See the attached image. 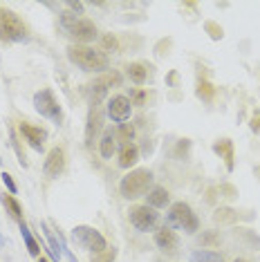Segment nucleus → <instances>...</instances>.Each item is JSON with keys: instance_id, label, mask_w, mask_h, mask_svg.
<instances>
[{"instance_id": "nucleus-10", "label": "nucleus", "mask_w": 260, "mask_h": 262, "mask_svg": "<svg viewBox=\"0 0 260 262\" xmlns=\"http://www.w3.org/2000/svg\"><path fill=\"white\" fill-rule=\"evenodd\" d=\"M68 34L76 40V45H88V43H92V40L97 38V27H94L92 20L79 18L72 27L68 29Z\"/></svg>"}, {"instance_id": "nucleus-20", "label": "nucleus", "mask_w": 260, "mask_h": 262, "mask_svg": "<svg viewBox=\"0 0 260 262\" xmlns=\"http://www.w3.org/2000/svg\"><path fill=\"white\" fill-rule=\"evenodd\" d=\"M0 202L5 204V208H7V213L16 220V222H23V208H20L18 202H16L14 195H5V193H3V195H0Z\"/></svg>"}, {"instance_id": "nucleus-28", "label": "nucleus", "mask_w": 260, "mask_h": 262, "mask_svg": "<svg viewBox=\"0 0 260 262\" xmlns=\"http://www.w3.org/2000/svg\"><path fill=\"white\" fill-rule=\"evenodd\" d=\"M0 177H3V184H5V186H7L9 195H14L16 190H18V188H16V182L11 180V175H9V172H3V175H0Z\"/></svg>"}, {"instance_id": "nucleus-12", "label": "nucleus", "mask_w": 260, "mask_h": 262, "mask_svg": "<svg viewBox=\"0 0 260 262\" xmlns=\"http://www.w3.org/2000/svg\"><path fill=\"white\" fill-rule=\"evenodd\" d=\"M155 244H157V249H162L166 255H175L177 247H180V240H177V235H175L173 229L162 226V229L155 231Z\"/></svg>"}, {"instance_id": "nucleus-26", "label": "nucleus", "mask_w": 260, "mask_h": 262, "mask_svg": "<svg viewBox=\"0 0 260 262\" xmlns=\"http://www.w3.org/2000/svg\"><path fill=\"white\" fill-rule=\"evenodd\" d=\"M115 258H117V251H115V249H112V251H108V249H105L103 253L92 255V262H115Z\"/></svg>"}, {"instance_id": "nucleus-35", "label": "nucleus", "mask_w": 260, "mask_h": 262, "mask_svg": "<svg viewBox=\"0 0 260 262\" xmlns=\"http://www.w3.org/2000/svg\"><path fill=\"white\" fill-rule=\"evenodd\" d=\"M3 242H5V240H3V237H0V244H3Z\"/></svg>"}, {"instance_id": "nucleus-3", "label": "nucleus", "mask_w": 260, "mask_h": 262, "mask_svg": "<svg viewBox=\"0 0 260 262\" xmlns=\"http://www.w3.org/2000/svg\"><path fill=\"white\" fill-rule=\"evenodd\" d=\"M29 38L27 25L7 7H0V40L5 43H25Z\"/></svg>"}, {"instance_id": "nucleus-2", "label": "nucleus", "mask_w": 260, "mask_h": 262, "mask_svg": "<svg viewBox=\"0 0 260 262\" xmlns=\"http://www.w3.org/2000/svg\"><path fill=\"white\" fill-rule=\"evenodd\" d=\"M150 186H153V172L148 168H135L121 177L119 193L126 200H137L144 198L146 193H150Z\"/></svg>"}, {"instance_id": "nucleus-32", "label": "nucleus", "mask_w": 260, "mask_h": 262, "mask_svg": "<svg viewBox=\"0 0 260 262\" xmlns=\"http://www.w3.org/2000/svg\"><path fill=\"white\" fill-rule=\"evenodd\" d=\"M135 101H137V105H141V101H144V92H139L137 97H135Z\"/></svg>"}, {"instance_id": "nucleus-16", "label": "nucleus", "mask_w": 260, "mask_h": 262, "mask_svg": "<svg viewBox=\"0 0 260 262\" xmlns=\"http://www.w3.org/2000/svg\"><path fill=\"white\" fill-rule=\"evenodd\" d=\"M148 198V206L150 208H164L168 204V200H170V195H168V190L166 188H162V186H155V188H150V193L146 195Z\"/></svg>"}, {"instance_id": "nucleus-15", "label": "nucleus", "mask_w": 260, "mask_h": 262, "mask_svg": "<svg viewBox=\"0 0 260 262\" xmlns=\"http://www.w3.org/2000/svg\"><path fill=\"white\" fill-rule=\"evenodd\" d=\"M139 162V148L135 144H126L119 150V166L121 168H133Z\"/></svg>"}, {"instance_id": "nucleus-4", "label": "nucleus", "mask_w": 260, "mask_h": 262, "mask_svg": "<svg viewBox=\"0 0 260 262\" xmlns=\"http://www.w3.org/2000/svg\"><path fill=\"white\" fill-rule=\"evenodd\" d=\"M166 226L168 229L184 231V233H195L200 229V220L186 202H175L166 213Z\"/></svg>"}, {"instance_id": "nucleus-5", "label": "nucleus", "mask_w": 260, "mask_h": 262, "mask_svg": "<svg viewBox=\"0 0 260 262\" xmlns=\"http://www.w3.org/2000/svg\"><path fill=\"white\" fill-rule=\"evenodd\" d=\"M72 240L79 244L81 249H85V251L90 253H103L105 249H108V242H105V237L99 233L97 229H92V226H74L72 229Z\"/></svg>"}, {"instance_id": "nucleus-22", "label": "nucleus", "mask_w": 260, "mask_h": 262, "mask_svg": "<svg viewBox=\"0 0 260 262\" xmlns=\"http://www.w3.org/2000/svg\"><path fill=\"white\" fill-rule=\"evenodd\" d=\"M133 137H135V128L130 126V123H119V128H117V133H115V139L126 146L133 141Z\"/></svg>"}, {"instance_id": "nucleus-1", "label": "nucleus", "mask_w": 260, "mask_h": 262, "mask_svg": "<svg viewBox=\"0 0 260 262\" xmlns=\"http://www.w3.org/2000/svg\"><path fill=\"white\" fill-rule=\"evenodd\" d=\"M68 58H70V63H74L83 72H108V68H110L108 54L101 50H94L90 45H70Z\"/></svg>"}, {"instance_id": "nucleus-25", "label": "nucleus", "mask_w": 260, "mask_h": 262, "mask_svg": "<svg viewBox=\"0 0 260 262\" xmlns=\"http://www.w3.org/2000/svg\"><path fill=\"white\" fill-rule=\"evenodd\" d=\"M76 20H79V18H76V14H72V11H63V14H61V27L65 29V32H68V29L72 27Z\"/></svg>"}, {"instance_id": "nucleus-6", "label": "nucleus", "mask_w": 260, "mask_h": 262, "mask_svg": "<svg viewBox=\"0 0 260 262\" xmlns=\"http://www.w3.org/2000/svg\"><path fill=\"white\" fill-rule=\"evenodd\" d=\"M34 110H36L40 117L50 119V121H54V123L63 121L61 105H58L54 92L47 90V88H45V90H38L36 94H34Z\"/></svg>"}, {"instance_id": "nucleus-17", "label": "nucleus", "mask_w": 260, "mask_h": 262, "mask_svg": "<svg viewBox=\"0 0 260 262\" xmlns=\"http://www.w3.org/2000/svg\"><path fill=\"white\" fill-rule=\"evenodd\" d=\"M126 74L135 85H144L146 79H148V70H146L144 63H130L126 68Z\"/></svg>"}, {"instance_id": "nucleus-8", "label": "nucleus", "mask_w": 260, "mask_h": 262, "mask_svg": "<svg viewBox=\"0 0 260 262\" xmlns=\"http://www.w3.org/2000/svg\"><path fill=\"white\" fill-rule=\"evenodd\" d=\"M105 112L115 123H126L130 119V112H133V101L123 94H117V97L108 99V105H105Z\"/></svg>"}, {"instance_id": "nucleus-13", "label": "nucleus", "mask_w": 260, "mask_h": 262, "mask_svg": "<svg viewBox=\"0 0 260 262\" xmlns=\"http://www.w3.org/2000/svg\"><path fill=\"white\" fill-rule=\"evenodd\" d=\"M18 130H20V135L25 137V141L34 148V150H43V144L47 139V133L43 128H36V126H32V123H20Z\"/></svg>"}, {"instance_id": "nucleus-18", "label": "nucleus", "mask_w": 260, "mask_h": 262, "mask_svg": "<svg viewBox=\"0 0 260 262\" xmlns=\"http://www.w3.org/2000/svg\"><path fill=\"white\" fill-rule=\"evenodd\" d=\"M115 150H117V139H115V133H112V130H105L103 137H101V141H99V152H101V157L110 159L112 155H115Z\"/></svg>"}, {"instance_id": "nucleus-9", "label": "nucleus", "mask_w": 260, "mask_h": 262, "mask_svg": "<svg viewBox=\"0 0 260 262\" xmlns=\"http://www.w3.org/2000/svg\"><path fill=\"white\" fill-rule=\"evenodd\" d=\"M103 126V110L99 101H90V112H88V123H85V146L94 144V137Z\"/></svg>"}, {"instance_id": "nucleus-23", "label": "nucleus", "mask_w": 260, "mask_h": 262, "mask_svg": "<svg viewBox=\"0 0 260 262\" xmlns=\"http://www.w3.org/2000/svg\"><path fill=\"white\" fill-rule=\"evenodd\" d=\"M195 94H198V99H202V101H206V103H211V101H213V94H215V88L211 85L209 81H200Z\"/></svg>"}, {"instance_id": "nucleus-14", "label": "nucleus", "mask_w": 260, "mask_h": 262, "mask_svg": "<svg viewBox=\"0 0 260 262\" xmlns=\"http://www.w3.org/2000/svg\"><path fill=\"white\" fill-rule=\"evenodd\" d=\"M213 150L224 159V164H227V170L231 172V170H233V141H231V139H220V141H215V144H213Z\"/></svg>"}, {"instance_id": "nucleus-21", "label": "nucleus", "mask_w": 260, "mask_h": 262, "mask_svg": "<svg viewBox=\"0 0 260 262\" xmlns=\"http://www.w3.org/2000/svg\"><path fill=\"white\" fill-rule=\"evenodd\" d=\"M191 262H222V255L218 251H206V249H198L191 253Z\"/></svg>"}, {"instance_id": "nucleus-24", "label": "nucleus", "mask_w": 260, "mask_h": 262, "mask_svg": "<svg viewBox=\"0 0 260 262\" xmlns=\"http://www.w3.org/2000/svg\"><path fill=\"white\" fill-rule=\"evenodd\" d=\"M9 139H11V146H14L16 155H18V162H20V166L25 168V166H27V162H25V155H23V150H20V144H18V139H16V133H14V130H9Z\"/></svg>"}, {"instance_id": "nucleus-27", "label": "nucleus", "mask_w": 260, "mask_h": 262, "mask_svg": "<svg viewBox=\"0 0 260 262\" xmlns=\"http://www.w3.org/2000/svg\"><path fill=\"white\" fill-rule=\"evenodd\" d=\"M204 29L209 32V36L213 38V40H220V38H222V27H218L215 23H206Z\"/></svg>"}, {"instance_id": "nucleus-34", "label": "nucleus", "mask_w": 260, "mask_h": 262, "mask_svg": "<svg viewBox=\"0 0 260 262\" xmlns=\"http://www.w3.org/2000/svg\"><path fill=\"white\" fill-rule=\"evenodd\" d=\"M233 262H247V260H242V258H238V260H233Z\"/></svg>"}, {"instance_id": "nucleus-11", "label": "nucleus", "mask_w": 260, "mask_h": 262, "mask_svg": "<svg viewBox=\"0 0 260 262\" xmlns=\"http://www.w3.org/2000/svg\"><path fill=\"white\" fill-rule=\"evenodd\" d=\"M63 170H65V152H63V148L56 146L47 152L45 164H43V172L50 177V180H56Z\"/></svg>"}, {"instance_id": "nucleus-31", "label": "nucleus", "mask_w": 260, "mask_h": 262, "mask_svg": "<svg viewBox=\"0 0 260 262\" xmlns=\"http://www.w3.org/2000/svg\"><path fill=\"white\" fill-rule=\"evenodd\" d=\"M251 130L253 133H260V112H256L253 119H251Z\"/></svg>"}, {"instance_id": "nucleus-33", "label": "nucleus", "mask_w": 260, "mask_h": 262, "mask_svg": "<svg viewBox=\"0 0 260 262\" xmlns=\"http://www.w3.org/2000/svg\"><path fill=\"white\" fill-rule=\"evenodd\" d=\"M38 262H50V260H47V258H38Z\"/></svg>"}, {"instance_id": "nucleus-19", "label": "nucleus", "mask_w": 260, "mask_h": 262, "mask_svg": "<svg viewBox=\"0 0 260 262\" xmlns=\"http://www.w3.org/2000/svg\"><path fill=\"white\" fill-rule=\"evenodd\" d=\"M18 226H20V235H23V240H25V247H27L29 255H34V258H38L40 247H38V242L34 240V235H32V231H29V226H27L25 222H18Z\"/></svg>"}, {"instance_id": "nucleus-29", "label": "nucleus", "mask_w": 260, "mask_h": 262, "mask_svg": "<svg viewBox=\"0 0 260 262\" xmlns=\"http://www.w3.org/2000/svg\"><path fill=\"white\" fill-rule=\"evenodd\" d=\"M65 7H68V11H72V14H81L83 11V3H65Z\"/></svg>"}, {"instance_id": "nucleus-7", "label": "nucleus", "mask_w": 260, "mask_h": 262, "mask_svg": "<svg viewBox=\"0 0 260 262\" xmlns=\"http://www.w3.org/2000/svg\"><path fill=\"white\" fill-rule=\"evenodd\" d=\"M130 224L135 226L141 233H148V231H155L159 224V213L155 208H150L148 204H141V206H133L130 208Z\"/></svg>"}, {"instance_id": "nucleus-30", "label": "nucleus", "mask_w": 260, "mask_h": 262, "mask_svg": "<svg viewBox=\"0 0 260 262\" xmlns=\"http://www.w3.org/2000/svg\"><path fill=\"white\" fill-rule=\"evenodd\" d=\"M103 47L105 50H117V38L115 36H105L103 38Z\"/></svg>"}]
</instances>
